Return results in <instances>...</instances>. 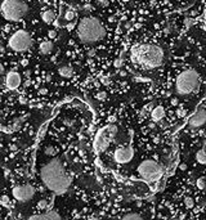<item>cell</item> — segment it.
I'll return each instance as SVG.
<instances>
[{"mask_svg":"<svg viewBox=\"0 0 206 220\" xmlns=\"http://www.w3.org/2000/svg\"><path fill=\"white\" fill-rule=\"evenodd\" d=\"M26 120V117H20V118H16L14 121H13V124H12V126H10V129H9V131H13V130H17L18 128H20L21 125H22V122Z\"/></svg>","mask_w":206,"mask_h":220,"instance_id":"d6986e66","label":"cell"},{"mask_svg":"<svg viewBox=\"0 0 206 220\" xmlns=\"http://www.w3.org/2000/svg\"><path fill=\"white\" fill-rule=\"evenodd\" d=\"M101 81L103 83V85H108V84H109V79L106 77V76H103V77L101 79Z\"/></svg>","mask_w":206,"mask_h":220,"instance_id":"83f0119b","label":"cell"},{"mask_svg":"<svg viewBox=\"0 0 206 220\" xmlns=\"http://www.w3.org/2000/svg\"><path fill=\"white\" fill-rule=\"evenodd\" d=\"M196 185H197L199 189H205L206 188V180L204 179V178H199L197 182H196Z\"/></svg>","mask_w":206,"mask_h":220,"instance_id":"7402d4cb","label":"cell"},{"mask_svg":"<svg viewBox=\"0 0 206 220\" xmlns=\"http://www.w3.org/2000/svg\"><path fill=\"white\" fill-rule=\"evenodd\" d=\"M200 86V75L196 70L188 68L178 75L175 80V90L179 95H189Z\"/></svg>","mask_w":206,"mask_h":220,"instance_id":"277c9868","label":"cell"},{"mask_svg":"<svg viewBox=\"0 0 206 220\" xmlns=\"http://www.w3.org/2000/svg\"><path fill=\"white\" fill-rule=\"evenodd\" d=\"M20 102L21 103H26V99H25V98H20Z\"/></svg>","mask_w":206,"mask_h":220,"instance_id":"836d02e7","label":"cell"},{"mask_svg":"<svg viewBox=\"0 0 206 220\" xmlns=\"http://www.w3.org/2000/svg\"><path fill=\"white\" fill-rule=\"evenodd\" d=\"M75 17H76V13H75L74 10H67V12H66V14H65V20L68 21V22H71Z\"/></svg>","mask_w":206,"mask_h":220,"instance_id":"44dd1931","label":"cell"},{"mask_svg":"<svg viewBox=\"0 0 206 220\" xmlns=\"http://www.w3.org/2000/svg\"><path fill=\"white\" fill-rule=\"evenodd\" d=\"M121 65H122V59H120V58L113 62V66H115V67H121Z\"/></svg>","mask_w":206,"mask_h":220,"instance_id":"4316f807","label":"cell"},{"mask_svg":"<svg viewBox=\"0 0 206 220\" xmlns=\"http://www.w3.org/2000/svg\"><path fill=\"white\" fill-rule=\"evenodd\" d=\"M58 73H59L62 77H65V79H70V77H72V73H74V70H72L71 67H70L68 65H63V66H61L59 68H58Z\"/></svg>","mask_w":206,"mask_h":220,"instance_id":"9a60e30c","label":"cell"},{"mask_svg":"<svg viewBox=\"0 0 206 220\" xmlns=\"http://www.w3.org/2000/svg\"><path fill=\"white\" fill-rule=\"evenodd\" d=\"M122 219L124 220H142V215H139L137 213H129V214H125L124 216H122Z\"/></svg>","mask_w":206,"mask_h":220,"instance_id":"ffe728a7","label":"cell"},{"mask_svg":"<svg viewBox=\"0 0 206 220\" xmlns=\"http://www.w3.org/2000/svg\"><path fill=\"white\" fill-rule=\"evenodd\" d=\"M138 173L142 179L147 180V182H155L161 178L164 169L159 162L153 160H146L142 161L138 166Z\"/></svg>","mask_w":206,"mask_h":220,"instance_id":"8992f818","label":"cell"},{"mask_svg":"<svg viewBox=\"0 0 206 220\" xmlns=\"http://www.w3.org/2000/svg\"><path fill=\"white\" fill-rule=\"evenodd\" d=\"M172 104H173V106H176V104H178V99H176V98H173V99H172Z\"/></svg>","mask_w":206,"mask_h":220,"instance_id":"1f68e13d","label":"cell"},{"mask_svg":"<svg viewBox=\"0 0 206 220\" xmlns=\"http://www.w3.org/2000/svg\"><path fill=\"white\" fill-rule=\"evenodd\" d=\"M28 219L30 220H53V219L58 220V219H61V215L59 214H57V213H54V211H49V213H47V214H37V215H32V216H30Z\"/></svg>","mask_w":206,"mask_h":220,"instance_id":"4fadbf2b","label":"cell"},{"mask_svg":"<svg viewBox=\"0 0 206 220\" xmlns=\"http://www.w3.org/2000/svg\"><path fill=\"white\" fill-rule=\"evenodd\" d=\"M52 50H53L52 41H44V43H41L39 46V52L41 53V54H49Z\"/></svg>","mask_w":206,"mask_h":220,"instance_id":"2e32d148","label":"cell"},{"mask_svg":"<svg viewBox=\"0 0 206 220\" xmlns=\"http://www.w3.org/2000/svg\"><path fill=\"white\" fill-rule=\"evenodd\" d=\"M132 61L143 68L152 70L162 65L164 50L155 44L135 45L132 49Z\"/></svg>","mask_w":206,"mask_h":220,"instance_id":"7a4b0ae2","label":"cell"},{"mask_svg":"<svg viewBox=\"0 0 206 220\" xmlns=\"http://www.w3.org/2000/svg\"><path fill=\"white\" fill-rule=\"evenodd\" d=\"M106 93H98V94H97V98H98V99H104V98H106Z\"/></svg>","mask_w":206,"mask_h":220,"instance_id":"f1b7e54d","label":"cell"},{"mask_svg":"<svg viewBox=\"0 0 206 220\" xmlns=\"http://www.w3.org/2000/svg\"><path fill=\"white\" fill-rule=\"evenodd\" d=\"M1 205L5 206V207H12V205H10V202H9V200H8L7 196H3V198H1Z\"/></svg>","mask_w":206,"mask_h":220,"instance_id":"d4e9b609","label":"cell"},{"mask_svg":"<svg viewBox=\"0 0 206 220\" xmlns=\"http://www.w3.org/2000/svg\"><path fill=\"white\" fill-rule=\"evenodd\" d=\"M72 28H74V25H72V23H68V25H67V30H68V31H71Z\"/></svg>","mask_w":206,"mask_h":220,"instance_id":"d6a6232c","label":"cell"},{"mask_svg":"<svg viewBox=\"0 0 206 220\" xmlns=\"http://www.w3.org/2000/svg\"><path fill=\"white\" fill-rule=\"evenodd\" d=\"M47 207H48V201L47 200H40L39 202H37V209H39V210H45Z\"/></svg>","mask_w":206,"mask_h":220,"instance_id":"cb8c5ba5","label":"cell"},{"mask_svg":"<svg viewBox=\"0 0 206 220\" xmlns=\"http://www.w3.org/2000/svg\"><path fill=\"white\" fill-rule=\"evenodd\" d=\"M196 161L201 165H206V152L204 149H200L196 153Z\"/></svg>","mask_w":206,"mask_h":220,"instance_id":"ac0fdd59","label":"cell"},{"mask_svg":"<svg viewBox=\"0 0 206 220\" xmlns=\"http://www.w3.org/2000/svg\"><path fill=\"white\" fill-rule=\"evenodd\" d=\"M77 36L84 44H95L106 36L102 22L97 17H84L77 25Z\"/></svg>","mask_w":206,"mask_h":220,"instance_id":"3957f363","label":"cell"},{"mask_svg":"<svg viewBox=\"0 0 206 220\" xmlns=\"http://www.w3.org/2000/svg\"><path fill=\"white\" fill-rule=\"evenodd\" d=\"M206 124V110L205 108H199L196 112L192 115V117L188 121V126L191 129H199Z\"/></svg>","mask_w":206,"mask_h":220,"instance_id":"8fae6325","label":"cell"},{"mask_svg":"<svg viewBox=\"0 0 206 220\" xmlns=\"http://www.w3.org/2000/svg\"><path fill=\"white\" fill-rule=\"evenodd\" d=\"M28 12V7L22 0H3L1 13L3 17L10 22L22 20Z\"/></svg>","mask_w":206,"mask_h":220,"instance_id":"5b68a950","label":"cell"},{"mask_svg":"<svg viewBox=\"0 0 206 220\" xmlns=\"http://www.w3.org/2000/svg\"><path fill=\"white\" fill-rule=\"evenodd\" d=\"M32 45L31 35L26 30H18L8 40V46L14 52H26Z\"/></svg>","mask_w":206,"mask_h":220,"instance_id":"ba28073f","label":"cell"},{"mask_svg":"<svg viewBox=\"0 0 206 220\" xmlns=\"http://www.w3.org/2000/svg\"><path fill=\"white\" fill-rule=\"evenodd\" d=\"M94 54H95V50L94 49H90L89 52H88V55H89V57H93Z\"/></svg>","mask_w":206,"mask_h":220,"instance_id":"4dcf8cb0","label":"cell"},{"mask_svg":"<svg viewBox=\"0 0 206 220\" xmlns=\"http://www.w3.org/2000/svg\"><path fill=\"white\" fill-rule=\"evenodd\" d=\"M45 155H48V156H53V155H54V149H53L52 147H48L47 149H45Z\"/></svg>","mask_w":206,"mask_h":220,"instance_id":"484cf974","label":"cell"},{"mask_svg":"<svg viewBox=\"0 0 206 220\" xmlns=\"http://www.w3.org/2000/svg\"><path fill=\"white\" fill-rule=\"evenodd\" d=\"M40 178L44 185L54 194H65L71 187V176L58 157L48 161L40 170Z\"/></svg>","mask_w":206,"mask_h":220,"instance_id":"6da1fadb","label":"cell"},{"mask_svg":"<svg viewBox=\"0 0 206 220\" xmlns=\"http://www.w3.org/2000/svg\"><path fill=\"white\" fill-rule=\"evenodd\" d=\"M184 205H186L187 209H192L195 206V201L191 197H186L184 198Z\"/></svg>","mask_w":206,"mask_h":220,"instance_id":"603a6c76","label":"cell"},{"mask_svg":"<svg viewBox=\"0 0 206 220\" xmlns=\"http://www.w3.org/2000/svg\"><path fill=\"white\" fill-rule=\"evenodd\" d=\"M205 18H206V10H205Z\"/></svg>","mask_w":206,"mask_h":220,"instance_id":"e575fe53","label":"cell"},{"mask_svg":"<svg viewBox=\"0 0 206 220\" xmlns=\"http://www.w3.org/2000/svg\"><path fill=\"white\" fill-rule=\"evenodd\" d=\"M133 156H134V149L130 145L128 147H119L113 152V158L117 163H128L132 161Z\"/></svg>","mask_w":206,"mask_h":220,"instance_id":"30bf717a","label":"cell"},{"mask_svg":"<svg viewBox=\"0 0 206 220\" xmlns=\"http://www.w3.org/2000/svg\"><path fill=\"white\" fill-rule=\"evenodd\" d=\"M5 85L9 90H16L21 85V75L16 71H9L5 76Z\"/></svg>","mask_w":206,"mask_h":220,"instance_id":"7c38bea8","label":"cell"},{"mask_svg":"<svg viewBox=\"0 0 206 220\" xmlns=\"http://www.w3.org/2000/svg\"><path fill=\"white\" fill-rule=\"evenodd\" d=\"M55 35H57V34H55V31H54V30L49 31V36H50L52 39H54V38H55Z\"/></svg>","mask_w":206,"mask_h":220,"instance_id":"f546056e","label":"cell"},{"mask_svg":"<svg viewBox=\"0 0 206 220\" xmlns=\"http://www.w3.org/2000/svg\"><path fill=\"white\" fill-rule=\"evenodd\" d=\"M151 117L155 122H159V121H161L162 118L165 117V110L161 107V106H157V107H155L153 110H152Z\"/></svg>","mask_w":206,"mask_h":220,"instance_id":"5bb4252c","label":"cell"},{"mask_svg":"<svg viewBox=\"0 0 206 220\" xmlns=\"http://www.w3.org/2000/svg\"><path fill=\"white\" fill-rule=\"evenodd\" d=\"M117 134V128L115 125H107L97 133L94 139V149L95 152H103L109 147L112 140Z\"/></svg>","mask_w":206,"mask_h":220,"instance_id":"52a82bcc","label":"cell"},{"mask_svg":"<svg viewBox=\"0 0 206 220\" xmlns=\"http://www.w3.org/2000/svg\"><path fill=\"white\" fill-rule=\"evenodd\" d=\"M55 18V14L53 10H45L44 13L41 14V20L44 21L45 23H52Z\"/></svg>","mask_w":206,"mask_h":220,"instance_id":"e0dca14e","label":"cell"},{"mask_svg":"<svg viewBox=\"0 0 206 220\" xmlns=\"http://www.w3.org/2000/svg\"><path fill=\"white\" fill-rule=\"evenodd\" d=\"M36 189L32 187L31 184H21V185H16L12 189V194L18 202H27L35 196Z\"/></svg>","mask_w":206,"mask_h":220,"instance_id":"9c48e42d","label":"cell"}]
</instances>
